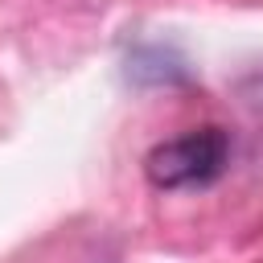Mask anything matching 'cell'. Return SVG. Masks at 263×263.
Here are the masks:
<instances>
[{
  "mask_svg": "<svg viewBox=\"0 0 263 263\" xmlns=\"http://www.w3.org/2000/svg\"><path fill=\"white\" fill-rule=\"evenodd\" d=\"M230 160V136L222 127H193L156 144L144 156V173L156 189H193L210 185Z\"/></svg>",
  "mask_w": 263,
  "mask_h": 263,
  "instance_id": "6da1fadb",
  "label": "cell"
}]
</instances>
